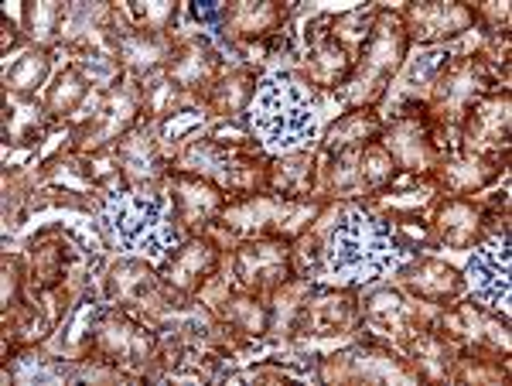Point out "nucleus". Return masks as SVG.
<instances>
[{
	"mask_svg": "<svg viewBox=\"0 0 512 386\" xmlns=\"http://www.w3.org/2000/svg\"><path fill=\"white\" fill-rule=\"evenodd\" d=\"M407 257V246L396 240L390 223L369 216L366 209H349L328 240L325 267L338 284H373L407 264Z\"/></svg>",
	"mask_w": 512,
	"mask_h": 386,
	"instance_id": "obj_1",
	"label": "nucleus"
},
{
	"mask_svg": "<svg viewBox=\"0 0 512 386\" xmlns=\"http://www.w3.org/2000/svg\"><path fill=\"white\" fill-rule=\"evenodd\" d=\"M250 123L267 151L291 154L315 141V110L304 86L291 76H267L250 103Z\"/></svg>",
	"mask_w": 512,
	"mask_h": 386,
	"instance_id": "obj_2",
	"label": "nucleus"
},
{
	"mask_svg": "<svg viewBox=\"0 0 512 386\" xmlns=\"http://www.w3.org/2000/svg\"><path fill=\"white\" fill-rule=\"evenodd\" d=\"M171 199L164 195H110L103 209V223L110 236L127 253H144V257L161 260L168 243H178V229L171 223Z\"/></svg>",
	"mask_w": 512,
	"mask_h": 386,
	"instance_id": "obj_3",
	"label": "nucleus"
},
{
	"mask_svg": "<svg viewBox=\"0 0 512 386\" xmlns=\"http://www.w3.org/2000/svg\"><path fill=\"white\" fill-rule=\"evenodd\" d=\"M512 253L509 236H495V240L482 243L475 250L472 264H468V281H472L475 294L482 305H489L502 315H509L512 305Z\"/></svg>",
	"mask_w": 512,
	"mask_h": 386,
	"instance_id": "obj_4",
	"label": "nucleus"
}]
</instances>
